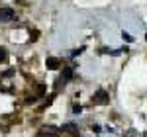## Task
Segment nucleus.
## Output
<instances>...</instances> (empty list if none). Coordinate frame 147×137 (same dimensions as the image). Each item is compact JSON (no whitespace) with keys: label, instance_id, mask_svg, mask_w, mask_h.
<instances>
[{"label":"nucleus","instance_id":"nucleus-1","mask_svg":"<svg viewBox=\"0 0 147 137\" xmlns=\"http://www.w3.org/2000/svg\"><path fill=\"white\" fill-rule=\"evenodd\" d=\"M92 102L94 104H108L110 102V96H108V92L106 90H96V94H94V96H92Z\"/></svg>","mask_w":147,"mask_h":137},{"label":"nucleus","instance_id":"nucleus-2","mask_svg":"<svg viewBox=\"0 0 147 137\" xmlns=\"http://www.w3.org/2000/svg\"><path fill=\"white\" fill-rule=\"evenodd\" d=\"M16 18V12L12 8H0V22H12Z\"/></svg>","mask_w":147,"mask_h":137},{"label":"nucleus","instance_id":"nucleus-3","mask_svg":"<svg viewBox=\"0 0 147 137\" xmlns=\"http://www.w3.org/2000/svg\"><path fill=\"white\" fill-rule=\"evenodd\" d=\"M71 79H73V71H71V68H65V71H63V75L59 77V80L55 82V86L59 88L61 84H67V82H69Z\"/></svg>","mask_w":147,"mask_h":137},{"label":"nucleus","instance_id":"nucleus-4","mask_svg":"<svg viewBox=\"0 0 147 137\" xmlns=\"http://www.w3.org/2000/svg\"><path fill=\"white\" fill-rule=\"evenodd\" d=\"M45 67L49 68V71H57V68H61V61L57 57H49L45 61Z\"/></svg>","mask_w":147,"mask_h":137},{"label":"nucleus","instance_id":"nucleus-5","mask_svg":"<svg viewBox=\"0 0 147 137\" xmlns=\"http://www.w3.org/2000/svg\"><path fill=\"white\" fill-rule=\"evenodd\" d=\"M61 129H57V127H53V126H43L41 129H39V133L41 135H57Z\"/></svg>","mask_w":147,"mask_h":137},{"label":"nucleus","instance_id":"nucleus-6","mask_svg":"<svg viewBox=\"0 0 147 137\" xmlns=\"http://www.w3.org/2000/svg\"><path fill=\"white\" fill-rule=\"evenodd\" d=\"M61 131H77V124H65V126L61 127Z\"/></svg>","mask_w":147,"mask_h":137},{"label":"nucleus","instance_id":"nucleus-7","mask_svg":"<svg viewBox=\"0 0 147 137\" xmlns=\"http://www.w3.org/2000/svg\"><path fill=\"white\" fill-rule=\"evenodd\" d=\"M0 63H8V51L4 47H0Z\"/></svg>","mask_w":147,"mask_h":137},{"label":"nucleus","instance_id":"nucleus-8","mask_svg":"<svg viewBox=\"0 0 147 137\" xmlns=\"http://www.w3.org/2000/svg\"><path fill=\"white\" fill-rule=\"evenodd\" d=\"M73 112H75V114H80V112H82V106H80V104H73Z\"/></svg>","mask_w":147,"mask_h":137},{"label":"nucleus","instance_id":"nucleus-9","mask_svg":"<svg viewBox=\"0 0 147 137\" xmlns=\"http://www.w3.org/2000/svg\"><path fill=\"white\" fill-rule=\"evenodd\" d=\"M122 137H136V129H127Z\"/></svg>","mask_w":147,"mask_h":137},{"label":"nucleus","instance_id":"nucleus-10","mask_svg":"<svg viewBox=\"0 0 147 137\" xmlns=\"http://www.w3.org/2000/svg\"><path fill=\"white\" fill-rule=\"evenodd\" d=\"M30 37H32V41H35V39L39 37V32H37V30H34V32L30 34Z\"/></svg>","mask_w":147,"mask_h":137},{"label":"nucleus","instance_id":"nucleus-11","mask_svg":"<svg viewBox=\"0 0 147 137\" xmlns=\"http://www.w3.org/2000/svg\"><path fill=\"white\" fill-rule=\"evenodd\" d=\"M122 37H124L125 41H131V35H127V34H125V32H124V34H122Z\"/></svg>","mask_w":147,"mask_h":137},{"label":"nucleus","instance_id":"nucleus-12","mask_svg":"<svg viewBox=\"0 0 147 137\" xmlns=\"http://www.w3.org/2000/svg\"><path fill=\"white\" fill-rule=\"evenodd\" d=\"M145 39H147V37H145Z\"/></svg>","mask_w":147,"mask_h":137}]
</instances>
